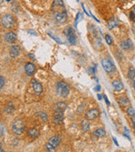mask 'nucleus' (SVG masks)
<instances>
[{"instance_id":"obj_1","label":"nucleus","mask_w":135,"mask_h":152,"mask_svg":"<svg viewBox=\"0 0 135 152\" xmlns=\"http://www.w3.org/2000/svg\"><path fill=\"white\" fill-rule=\"evenodd\" d=\"M1 25L5 29H11L15 26V20L14 16L9 14H6L1 18Z\"/></svg>"},{"instance_id":"obj_2","label":"nucleus","mask_w":135,"mask_h":152,"mask_svg":"<svg viewBox=\"0 0 135 152\" xmlns=\"http://www.w3.org/2000/svg\"><path fill=\"white\" fill-rule=\"evenodd\" d=\"M12 130H13V133L16 135H22L26 130V125L24 122L20 119H15L12 124Z\"/></svg>"},{"instance_id":"obj_3","label":"nucleus","mask_w":135,"mask_h":152,"mask_svg":"<svg viewBox=\"0 0 135 152\" xmlns=\"http://www.w3.org/2000/svg\"><path fill=\"white\" fill-rule=\"evenodd\" d=\"M57 92L62 98H66L70 92V88L68 84L63 81H59L57 85Z\"/></svg>"},{"instance_id":"obj_4","label":"nucleus","mask_w":135,"mask_h":152,"mask_svg":"<svg viewBox=\"0 0 135 152\" xmlns=\"http://www.w3.org/2000/svg\"><path fill=\"white\" fill-rule=\"evenodd\" d=\"M63 34L65 35V36L67 37L68 39V42L71 44V45H75L77 42V36L75 35V30L70 27V26H68L66 27L64 30H63Z\"/></svg>"},{"instance_id":"obj_5","label":"nucleus","mask_w":135,"mask_h":152,"mask_svg":"<svg viewBox=\"0 0 135 152\" xmlns=\"http://www.w3.org/2000/svg\"><path fill=\"white\" fill-rule=\"evenodd\" d=\"M52 10L54 11L56 14L61 13L62 10L65 11L63 1L62 0H53V2L52 3Z\"/></svg>"},{"instance_id":"obj_6","label":"nucleus","mask_w":135,"mask_h":152,"mask_svg":"<svg viewBox=\"0 0 135 152\" xmlns=\"http://www.w3.org/2000/svg\"><path fill=\"white\" fill-rule=\"evenodd\" d=\"M101 64L103 69H105V71L108 74H111L112 72H114L115 70V65L113 64V63L111 60L107 59H104L101 61Z\"/></svg>"},{"instance_id":"obj_7","label":"nucleus","mask_w":135,"mask_h":152,"mask_svg":"<svg viewBox=\"0 0 135 152\" xmlns=\"http://www.w3.org/2000/svg\"><path fill=\"white\" fill-rule=\"evenodd\" d=\"M100 116V112L98 109L96 108H92V109H90L86 112L85 113V118L87 120H94L95 118H97L98 117Z\"/></svg>"},{"instance_id":"obj_8","label":"nucleus","mask_w":135,"mask_h":152,"mask_svg":"<svg viewBox=\"0 0 135 152\" xmlns=\"http://www.w3.org/2000/svg\"><path fill=\"white\" fill-rule=\"evenodd\" d=\"M31 84L33 87V91L37 96H41L43 92V86L41 83H39L36 79H31Z\"/></svg>"},{"instance_id":"obj_9","label":"nucleus","mask_w":135,"mask_h":152,"mask_svg":"<svg viewBox=\"0 0 135 152\" xmlns=\"http://www.w3.org/2000/svg\"><path fill=\"white\" fill-rule=\"evenodd\" d=\"M4 40H5L6 42H8L9 44H13L17 41V35L14 31L6 32L5 35H4Z\"/></svg>"},{"instance_id":"obj_10","label":"nucleus","mask_w":135,"mask_h":152,"mask_svg":"<svg viewBox=\"0 0 135 152\" xmlns=\"http://www.w3.org/2000/svg\"><path fill=\"white\" fill-rule=\"evenodd\" d=\"M67 19H68V15H67L66 10L62 11L61 13H58V14H56V15H55V20H56V21L58 24L65 23L67 21Z\"/></svg>"},{"instance_id":"obj_11","label":"nucleus","mask_w":135,"mask_h":152,"mask_svg":"<svg viewBox=\"0 0 135 152\" xmlns=\"http://www.w3.org/2000/svg\"><path fill=\"white\" fill-rule=\"evenodd\" d=\"M120 46L121 47H122V49H123L125 51H130V50L134 49V43H133V42L130 39L122 41L121 42Z\"/></svg>"},{"instance_id":"obj_12","label":"nucleus","mask_w":135,"mask_h":152,"mask_svg":"<svg viewBox=\"0 0 135 152\" xmlns=\"http://www.w3.org/2000/svg\"><path fill=\"white\" fill-rule=\"evenodd\" d=\"M20 54V47L18 45H13L9 49V55L11 58H18Z\"/></svg>"},{"instance_id":"obj_13","label":"nucleus","mask_w":135,"mask_h":152,"mask_svg":"<svg viewBox=\"0 0 135 152\" xmlns=\"http://www.w3.org/2000/svg\"><path fill=\"white\" fill-rule=\"evenodd\" d=\"M63 118H64L63 112H55L54 118H53V122H54L56 125H60L61 123L63 122Z\"/></svg>"},{"instance_id":"obj_14","label":"nucleus","mask_w":135,"mask_h":152,"mask_svg":"<svg viewBox=\"0 0 135 152\" xmlns=\"http://www.w3.org/2000/svg\"><path fill=\"white\" fill-rule=\"evenodd\" d=\"M67 104L63 102H57L54 106H53V109H54V112H64V111L67 109Z\"/></svg>"},{"instance_id":"obj_15","label":"nucleus","mask_w":135,"mask_h":152,"mask_svg":"<svg viewBox=\"0 0 135 152\" xmlns=\"http://www.w3.org/2000/svg\"><path fill=\"white\" fill-rule=\"evenodd\" d=\"M25 69H26V73L27 74V75L31 76L34 75V73L36 71V66L31 63H28L26 64Z\"/></svg>"},{"instance_id":"obj_16","label":"nucleus","mask_w":135,"mask_h":152,"mask_svg":"<svg viewBox=\"0 0 135 152\" xmlns=\"http://www.w3.org/2000/svg\"><path fill=\"white\" fill-rule=\"evenodd\" d=\"M27 135H28V136L31 138V139H37L39 135H40V132H39V130L37 129V128H30L28 129V131H27Z\"/></svg>"},{"instance_id":"obj_17","label":"nucleus","mask_w":135,"mask_h":152,"mask_svg":"<svg viewBox=\"0 0 135 152\" xmlns=\"http://www.w3.org/2000/svg\"><path fill=\"white\" fill-rule=\"evenodd\" d=\"M118 102L119 103V105L122 107H128L130 105V101L128 97L126 96H121L118 99Z\"/></svg>"},{"instance_id":"obj_18","label":"nucleus","mask_w":135,"mask_h":152,"mask_svg":"<svg viewBox=\"0 0 135 152\" xmlns=\"http://www.w3.org/2000/svg\"><path fill=\"white\" fill-rule=\"evenodd\" d=\"M112 86L114 88V90L116 91H122L124 88L123 84L122 83V81L119 79H115L112 81Z\"/></svg>"},{"instance_id":"obj_19","label":"nucleus","mask_w":135,"mask_h":152,"mask_svg":"<svg viewBox=\"0 0 135 152\" xmlns=\"http://www.w3.org/2000/svg\"><path fill=\"white\" fill-rule=\"evenodd\" d=\"M48 143H50L53 147L57 148L59 144H60V139H59V137L57 136V135H54L52 138H50V139L48 140Z\"/></svg>"},{"instance_id":"obj_20","label":"nucleus","mask_w":135,"mask_h":152,"mask_svg":"<svg viewBox=\"0 0 135 152\" xmlns=\"http://www.w3.org/2000/svg\"><path fill=\"white\" fill-rule=\"evenodd\" d=\"M93 135L95 137H97V138H104L105 136V135H106V133H105L104 128H97L95 131H94Z\"/></svg>"},{"instance_id":"obj_21","label":"nucleus","mask_w":135,"mask_h":152,"mask_svg":"<svg viewBox=\"0 0 135 152\" xmlns=\"http://www.w3.org/2000/svg\"><path fill=\"white\" fill-rule=\"evenodd\" d=\"M118 20H116V19H111L110 20H108V22H107V26H108V28L110 29V30H112V29H114L115 27H117L118 26Z\"/></svg>"},{"instance_id":"obj_22","label":"nucleus","mask_w":135,"mask_h":152,"mask_svg":"<svg viewBox=\"0 0 135 152\" xmlns=\"http://www.w3.org/2000/svg\"><path fill=\"white\" fill-rule=\"evenodd\" d=\"M4 111H5V112H7V113H9V114H12V113L15 112V106L13 105L12 102H9L7 104V106H5Z\"/></svg>"},{"instance_id":"obj_23","label":"nucleus","mask_w":135,"mask_h":152,"mask_svg":"<svg viewBox=\"0 0 135 152\" xmlns=\"http://www.w3.org/2000/svg\"><path fill=\"white\" fill-rule=\"evenodd\" d=\"M81 126L84 131H89L90 130V122L89 120H87L86 118L84 119L83 121L81 122Z\"/></svg>"},{"instance_id":"obj_24","label":"nucleus","mask_w":135,"mask_h":152,"mask_svg":"<svg viewBox=\"0 0 135 152\" xmlns=\"http://www.w3.org/2000/svg\"><path fill=\"white\" fill-rule=\"evenodd\" d=\"M128 75V78H129L131 80L134 81L135 80V69L133 67V66H131V67L129 68Z\"/></svg>"},{"instance_id":"obj_25","label":"nucleus","mask_w":135,"mask_h":152,"mask_svg":"<svg viewBox=\"0 0 135 152\" xmlns=\"http://www.w3.org/2000/svg\"><path fill=\"white\" fill-rule=\"evenodd\" d=\"M127 113L130 118H135V110L132 106H128L127 107Z\"/></svg>"},{"instance_id":"obj_26","label":"nucleus","mask_w":135,"mask_h":152,"mask_svg":"<svg viewBox=\"0 0 135 152\" xmlns=\"http://www.w3.org/2000/svg\"><path fill=\"white\" fill-rule=\"evenodd\" d=\"M36 116H38L39 118H41L42 120L44 122H47L48 120V116H47V114L45 113V112H36Z\"/></svg>"},{"instance_id":"obj_27","label":"nucleus","mask_w":135,"mask_h":152,"mask_svg":"<svg viewBox=\"0 0 135 152\" xmlns=\"http://www.w3.org/2000/svg\"><path fill=\"white\" fill-rule=\"evenodd\" d=\"M129 19L133 22H135V5L132 8V9L129 12Z\"/></svg>"},{"instance_id":"obj_28","label":"nucleus","mask_w":135,"mask_h":152,"mask_svg":"<svg viewBox=\"0 0 135 152\" xmlns=\"http://www.w3.org/2000/svg\"><path fill=\"white\" fill-rule=\"evenodd\" d=\"M105 39L106 43H107L108 45L109 46L112 45V43H113V40H112V38H111V36L110 35L106 34V35L105 36Z\"/></svg>"},{"instance_id":"obj_29","label":"nucleus","mask_w":135,"mask_h":152,"mask_svg":"<svg viewBox=\"0 0 135 152\" xmlns=\"http://www.w3.org/2000/svg\"><path fill=\"white\" fill-rule=\"evenodd\" d=\"M46 150L48 151H55V147H53L50 143H47L46 145Z\"/></svg>"},{"instance_id":"obj_30","label":"nucleus","mask_w":135,"mask_h":152,"mask_svg":"<svg viewBox=\"0 0 135 152\" xmlns=\"http://www.w3.org/2000/svg\"><path fill=\"white\" fill-rule=\"evenodd\" d=\"M4 84H5V79L3 78V76H0V89L1 90L3 88Z\"/></svg>"},{"instance_id":"obj_31","label":"nucleus","mask_w":135,"mask_h":152,"mask_svg":"<svg viewBox=\"0 0 135 152\" xmlns=\"http://www.w3.org/2000/svg\"><path fill=\"white\" fill-rule=\"evenodd\" d=\"M48 35H49V36H51V37L52 38V39H54V40H55V41H56V42H57L58 43H59V44H62V42H61L60 39H59V38H58L57 36H52V35L51 33H48Z\"/></svg>"},{"instance_id":"obj_32","label":"nucleus","mask_w":135,"mask_h":152,"mask_svg":"<svg viewBox=\"0 0 135 152\" xmlns=\"http://www.w3.org/2000/svg\"><path fill=\"white\" fill-rule=\"evenodd\" d=\"M85 107V106H79V109H78V112L79 113H82L83 112V111H84V108Z\"/></svg>"},{"instance_id":"obj_33","label":"nucleus","mask_w":135,"mask_h":152,"mask_svg":"<svg viewBox=\"0 0 135 152\" xmlns=\"http://www.w3.org/2000/svg\"><path fill=\"white\" fill-rule=\"evenodd\" d=\"M103 98H104V100H105V103H106V105H108V106H110L111 105V103H110V102H109V100L107 99V97H106V96H103Z\"/></svg>"},{"instance_id":"obj_34","label":"nucleus","mask_w":135,"mask_h":152,"mask_svg":"<svg viewBox=\"0 0 135 152\" xmlns=\"http://www.w3.org/2000/svg\"><path fill=\"white\" fill-rule=\"evenodd\" d=\"M94 90H95V91H99L100 90H101V86H100L99 85H97L95 87V89H94Z\"/></svg>"},{"instance_id":"obj_35","label":"nucleus","mask_w":135,"mask_h":152,"mask_svg":"<svg viewBox=\"0 0 135 152\" xmlns=\"http://www.w3.org/2000/svg\"><path fill=\"white\" fill-rule=\"evenodd\" d=\"M28 33H30V35H35V36H36V31H34V30H28Z\"/></svg>"},{"instance_id":"obj_36","label":"nucleus","mask_w":135,"mask_h":152,"mask_svg":"<svg viewBox=\"0 0 135 152\" xmlns=\"http://www.w3.org/2000/svg\"><path fill=\"white\" fill-rule=\"evenodd\" d=\"M112 139H113V141H114V143L117 145H118V140H117V139H115L114 137L112 138Z\"/></svg>"},{"instance_id":"obj_37","label":"nucleus","mask_w":135,"mask_h":152,"mask_svg":"<svg viewBox=\"0 0 135 152\" xmlns=\"http://www.w3.org/2000/svg\"><path fill=\"white\" fill-rule=\"evenodd\" d=\"M97 96H98V99H99L100 101H101V100L102 99V96H101V94H98V95H97Z\"/></svg>"},{"instance_id":"obj_38","label":"nucleus","mask_w":135,"mask_h":152,"mask_svg":"<svg viewBox=\"0 0 135 152\" xmlns=\"http://www.w3.org/2000/svg\"><path fill=\"white\" fill-rule=\"evenodd\" d=\"M134 91H135V80L134 81Z\"/></svg>"},{"instance_id":"obj_39","label":"nucleus","mask_w":135,"mask_h":152,"mask_svg":"<svg viewBox=\"0 0 135 152\" xmlns=\"http://www.w3.org/2000/svg\"><path fill=\"white\" fill-rule=\"evenodd\" d=\"M134 131H135V121H134Z\"/></svg>"},{"instance_id":"obj_40","label":"nucleus","mask_w":135,"mask_h":152,"mask_svg":"<svg viewBox=\"0 0 135 152\" xmlns=\"http://www.w3.org/2000/svg\"><path fill=\"white\" fill-rule=\"evenodd\" d=\"M7 2H10V0H6Z\"/></svg>"},{"instance_id":"obj_41","label":"nucleus","mask_w":135,"mask_h":152,"mask_svg":"<svg viewBox=\"0 0 135 152\" xmlns=\"http://www.w3.org/2000/svg\"><path fill=\"white\" fill-rule=\"evenodd\" d=\"M76 1H77V2H79V0H76Z\"/></svg>"}]
</instances>
